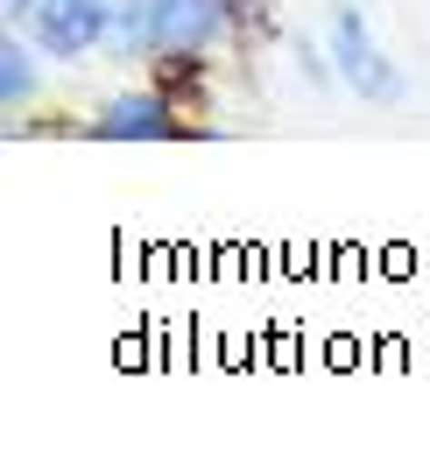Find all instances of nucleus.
I'll return each mask as SVG.
<instances>
[{
	"instance_id": "nucleus-3",
	"label": "nucleus",
	"mask_w": 430,
	"mask_h": 466,
	"mask_svg": "<svg viewBox=\"0 0 430 466\" xmlns=\"http://www.w3.org/2000/svg\"><path fill=\"white\" fill-rule=\"evenodd\" d=\"M325 64H332V86H345L360 106H402V64L381 50L374 22L353 0L332 7V22H325Z\"/></svg>"
},
{
	"instance_id": "nucleus-5",
	"label": "nucleus",
	"mask_w": 430,
	"mask_h": 466,
	"mask_svg": "<svg viewBox=\"0 0 430 466\" xmlns=\"http://www.w3.org/2000/svg\"><path fill=\"white\" fill-rule=\"evenodd\" d=\"M43 64L50 57H43L22 29L0 35V114H7V127H22V114L43 99Z\"/></svg>"
},
{
	"instance_id": "nucleus-2",
	"label": "nucleus",
	"mask_w": 430,
	"mask_h": 466,
	"mask_svg": "<svg viewBox=\"0 0 430 466\" xmlns=\"http://www.w3.org/2000/svg\"><path fill=\"white\" fill-rule=\"evenodd\" d=\"M120 0H7V29H22L50 64H85L114 50Z\"/></svg>"
},
{
	"instance_id": "nucleus-6",
	"label": "nucleus",
	"mask_w": 430,
	"mask_h": 466,
	"mask_svg": "<svg viewBox=\"0 0 430 466\" xmlns=\"http://www.w3.org/2000/svg\"><path fill=\"white\" fill-rule=\"evenodd\" d=\"M233 15H240V29H268L275 0H233Z\"/></svg>"
},
{
	"instance_id": "nucleus-4",
	"label": "nucleus",
	"mask_w": 430,
	"mask_h": 466,
	"mask_svg": "<svg viewBox=\"0 0 430 466\" xmlns=\"http://www.w3.org/2000/svg\"><path fill=\"white\" fill-rule=\"evenodd\" d=\"M92 142H184L191 135V114H184V92L148 78V86H127V92H106L85 120Z\"/></svg>"
},
{
	"instance_id": "nucleus-1",
	"label": "nucleus",
	"mask_w": 430,
	"mask_h": 466,
	"mask_svg": "<svg viewBox=\"0 0 430 466\" xmlns=\"http://www.w3.org/2000/svg\"><path fill=\"white\" fill-rule=\"evenodd\" d=\"M226 35H240L233 0H120L114 7V50L127 64H148V78L163 86L198 78Z\"/></svg>"
}]
</instances>
